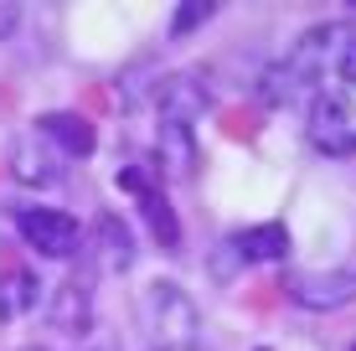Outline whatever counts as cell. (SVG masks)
I'll use <instances>...</instances> for the list:
<instances>
[{
  "label": "cell",
  "instance_id": "3",
  "mask_svg": "<svg viewBox=\"0 0 356 351\" xmlns=\"http://www.w3.org/2000/svg\"><path fill=\"white\" fill-rule=\"evenodd\" d=\"M16 233H21V243L36 248L42 259H72V253H83L78 217H67L57 207H16Z\"/></svg>",
  "mask_w": 356,
  "mask_h": 351
},
{
  "label": "cell",
  "instance_id": "8",
  "mask_svg": "<svg viewBox=\"0 0 356 351\" xmlns=\"http://www.w3.org/2000/svg\"><path fill=\"white\" fill-rule=\"evenodd\" d=\"M83 248H98L104 269H114V274H124L134 263V233H129L124 217H114V212H98L93 233H83Z\"/></svg>",
  "mask_w": 356,
  "mask_h": 351
},
{
  "label": "cell",
  "instance_id": "13",
  "mask_svg": "<svg viewBox=\"0 0 356 351\" xmlns=\"http://www.w3.org/2000/svg\"><path fill=\"white\" fill-rule=\"evenodd\" d=\"M57 176H63V171L52 165L47 150H31V145L16 150V181H42V186H47V181H57Z\"/></svg>",
  "mask_w": 356,
  "mask_h": 351
},
{
  "label": "cell",
  "instance_id": "2",
  "mask_svg": "<svg viewBox=\"0 0 356 351\" xmlns=\"http://www.w3.org/2000/svg\"><path fill=\"white\" fill-rule=\"evenodd\" d=\"M305 140L325 161H351L356 155V108L341 93H321L310 99V119H305Z\"/></svg>",
  "mask_w": 356,
  "mask_h": 351
},
{
  "label": "cell",
  "instance_id": "18",
  "mask_svg": "<svg viewBox=\"0 0 356 351\" xmlns=\"http://www.w3.org/2000/svg\"><path fill=\"white\" fill-rule=\"evenodd\" d=\"M351 351H356V346H351Z\"/></svg>",
  "mask_w": 356,
  "mask_h": 351
},
{
  "label": "cell",
  "instance_id": "14",
  "mask_svg": "<svg viewBox=\"0 0 356 351\" xmlns=\"http://www.w3.org/2000/svg\"><path fill=\"white\" fill-rule=\"evenodd\" d=\"M212 16V0H191V6L176 10V36H186L191 26H202V21Z\"/></svg>",
  "mask_w": 356,
  "mask_h": 351
},
{
  "label": "cell",
  "instance_id": "5",
  "mask_svg": "<svg viewBox=\"0 0 356 351\" xmlns=\"http://www.w3.org/2000/svg\"><path fill=\"white\" fill-rule=\"evenodd\" d=\"M284 289H289V300H294L300 310H321V316L356 305V274H351V269H315V274H294Z\"/></svg>",
  "mask_w": 356,
  "mask_h": 351
},
{
  "label": "cell",
  "instance_id": "1",
  "mask_svg": "<svg viewBox=\"0 0 356 351\" xmlns=\"http://www.w3.org/2000/svg\"><path fill=\"white\" fill-rule=\"evenodd\" d=\"M140 320H145V331H150L161 346H186L196 336V325H202L191 295L176 279H155V284L140 289Z\"/></svg>",
  "mask_w": 356,
  "mask_h": 351
},
{
  "label": "cell",
  "instance_id": "15",
  "mask_svg": "<svg viewBox=\"0 0 356 351\" xmlns=\"http://www.w3.org/2000/svg\"><path fill=\"white\" fill-rule=\"evenodd\" d=\"M161 351H202V346H196V341H186V346H161Z\"/></svg>",
  "mask_w": 356,
  "mask_h": 351
},
{
  "label": "cell",
  "instance_id": "4",
  "mask_svg": "<svg viewBox=\"0 0 356 351\" xmlns=\"http://www.w3.org/2000/svg\"><path fill=\"white\" fill-rule=\"evenodd\" d=\"M155 108H161V124H186L202 119L212 108V72L186 67V72H170V78L155 83Z\"/></svg>",
  "mask_w": 356,
  "mask_h": 351
},
{
  "label": "cell",
  "instance_id": "12",
  "mask_svg": "<svg viewBox=\"0 0 356 351\" xmlns=\"http://www.w3.org/2000/svg\"><path fill=\"white\" fill-rule=\"evenodd\" d=\"M36 300H42V279H36L31 269H6L0 274V320L31 316Z\"/></svg>",
  "mask_w": 356,
  "mask_h": 351
},
{
  "label": "cell",
  "instance_id": "17",
  "mask_svg": "<svg viewBox=\"0 0 356 351\" xmlns=\"http://www.w3.org/2000/svg\"><path fill=\"white\" fill-rule=\"evenodd\" d=\"M259 351H268V346H259Z\"/></svg>",
  "mask_w": 356,
  "mask_h": 351
},
{
  "label": "cell",
  "instance_id": "7",
  "mask_svg": "<svg viewBox=\"0 0 356 351\" xmlns=\"http://www.w3.org/2000/svg\"><path fill=\"white\" fill-rule=\"evenodd\" d=\"M47 316H52V325L63 336H88L93 331V274H67L57 284Z\"/></svg>",
  "mask_w": 356,
  "mask_h": 351
},
{
  "label": "cell",
  "instance_id": "9",
  "mask_svg": "<svg viewBox=\"0 0 356 351\" xmlns=\"http://www.w3.org/2000/svg\"><path fill=\"white\" fill-rule=\"evenodd\" d=\"M36 135H42L47 145H57V155H67V161H83V155H93V124L83 114H42L36 119Z\"/></svg>",
  "mask_w": 356,
  "mask_h": 351
},
{
  "label": "cell",
  "instance_id": "11",
  "mask_svg": "<svg viewBox=\"0 0 356 351\" xmlns=\"http://www.w3.org/2000/svg\"><path fill=\"white\" fill-rule=\"evenodd\" d=\"M202 150H196V135L186 124H161V140H155V171L165 176H191Z\"/></svg>",
  "mask_w": 356,
  "mask_h": 351
},
{
  "label": "cell",
  "instance_id": "10",
  "mask_svg": "<svg viewBox=\"0 0 356 351\" xmlns=\"http://www.w3.org/2000/svg\"><path fill=\"white\" fill-rule=\"evenodd\" d=\"M227 248L238 253L243 263H274L289 253V227L284 222H259V227H243V233L227 238Z\"/></svg>",
  "mask_w": 356,
  "mask_h": 351
},
{
  "label": "cell",
  "instance_id": "6",
  "mask_svg": "<svg viewBox=\"0 0 356 351\" xmlns=\"http://www.w3.org/2000/svg\"><path fill=\"white\" fill-rule=\"evenodd\" d=\"M119 186L140 197V212H145V222H150V233L161 238L165 253H176L181 248V222H176V212H170V202L161 197V186H155L140 165H124V171H119Z\"/></svg>",
  "mask_w": 356,
  "mask_h": 351
},
{
  "label": "cell",
  "instance_id": "16",
  "mask_svg": "<svg viewBox=\"0 0 356 351\" xmlns=\"http://www.w3.org/2000/svg\"><path fill=\"white\" fill-rule=\"evenodd\" d=\"M26 351H47V346H26Z\"/></svg>",
  "mask_w": 356,
  "mask_h": 351
}]
</instances>
